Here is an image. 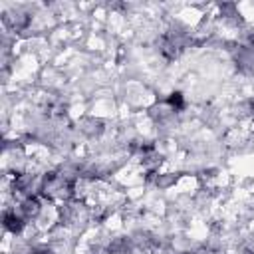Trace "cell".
<instances>
[{
	"mask_svg": "<svg viewBox=\"0 0 254 254\" xmlns=\"http://www.w3.org/2000/svg\"><path fill=\"white\" fill-rule=\"evenodd\" d=\"M67 192H69V185L65 183L64 177L50 175L46 179V194H50V196H65Z\"/></svg>",
	"mask_w": 254,
	"mask_h": 254,
	"instance_id": "cell-1",
	"label": "cell"
},
{
	"mask_svg": "<svg viewBox=\"0 0 254 254\" xmlns=\"http://www.w3.org/2000/svg\"><path fill=\"white\" fill-rule=\"evenodd\" d=\"M4 226L10 230V232H20L22 230V218H18L16 214H4Z\"/></svg>",
	"mask_w": 254,
	"mask_h": 254,
	"instance_id": "cell-2",
	"label": "cell"
},
{
	"mask_svg": "<svg viewBox=\"0 0 254 254\" xmlns=\"http://www.w3.org/2000/svg\"><path fill=\"white\" fill-rule=\"evenodd\" d=\"M169 103H171L175 109H181V107H183V95H181L179 91L171 93V97H169Z\"/></svg>",
	"mask_w": 254,
	"mask_h": 254,
	"instance_id": "cell-3",
	"label": "cell"
},
{
	"mask_svg": "<svg viewBox=\"0 0 254 254\" xmlns=\"http://www.w3.org/2000/svg\"><path fill=\"white\" fill-rule=\"evenodd\" d=\"M32 254H50V250H34Z\"/></svg>",
	"mask_w": 254,
	"mask_h": 254,
	"instance_id": "cell-4",
	"label": "cell"
}]
</instances>
